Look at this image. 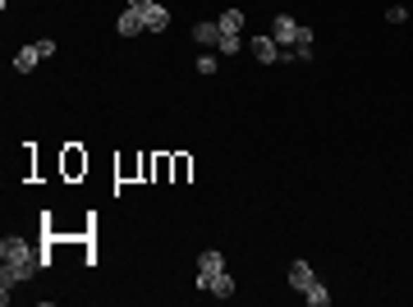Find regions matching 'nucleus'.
I'll return each instance as SVG.
<instances>
[{
    "instance_id": "f257e3e1",
    "label": "nucleus",
    "mask_w": 413,
    "mask_h": 307,
    "mask_svg": "<svg viewBox=\"0 0 413 307\" xmlns=\"http://www.w3.org/2000/svg\"><path fill=\"white\" fill-rule=\"evenodd\" d=\"M271 37L280 41V51H285V46H298V37H303V23L289 19V14H276V19H271Z\"/></svg>"
},
{
    "instance_id": "f03ea898",
    "label": "nucleus",
    "mask_w": 413,
    "mask_h": 307,
    "mask_svg": "<svg viewBox=\"0 0 413 307\" xmlns=\"http://www.w3.org/2000/svg\"><path fill=\"white\" fill-rule=\"evenodd\" d=\"M198 289L212 298H230L234 294V275L230 270H216V275H198Z\"/></svg>"
},
{
    "instance_id": "7ed1b4c3",
    "label": "nucleus",
    "mask_w": 413,
    "mask_h": 307,
    "mask_svg": "<svg viewBox=\"0 0 413 307\" xmlns=\"http://www.w3.org/2000/svg\"><path fill=\"white\" fill-rule=\"evenodd\" d=\"M248 46H253V55H258V65H276V60H280V41L267 37V32H262V37H253Z\"/></svg>"
},
{
    "instance_id": "20e7f679",
    "label": "nucleus",
    "mask_w": 413,
    "mask_h": 307,
    "mask_svg": "<svg viewBox=\"0 0 413 307\" xmlns=\"http://www.w3.org/2000/svg\"><path fill=\"white\" fill-rule=\"evenodd\" d=\"M143 28H147V32H165V28H170V10L152 0V5L143 10Z\"/></svg>"
},
{
    "instance_id": "39448f33",
    "label": "nucleus",
    "mask_w": 413,
    "mask_h": 307,
    "mask_svg": "<svg viewBox=\"0 0 413 307\" xmlns=\"http://www.w3.org/2000/svg\"><path fill=\"white\" fill-rule=\"evenodd\" d=\"M312 280H317V270L307 266V261H303V257H298V261H294V266H289V285H294V289H298V294H303V289H307V285H312Z\"/></svg>"
},
{
    "instance_id": "423d86ee",
    "label": "nucleus",
    "mask_w": 413,
    "mask_h": 307,
    "mask_svg": "<svg viewBox=\"0 0 413 307\" xmlns=\"http://www.w3.org/2000/svg\"><path fill=\"white\" fill-rule=\"evenodd\" d=\"M216 28H221V37H239L243 32V10H225L221 19H216Z\"/></svg>"
},
{
    "instance_id": "0eeeda50",
    "label": "nucleus",
    "mask_w": 413,
    "mask_h": 307,
    "mask_svg": "<svg viewBox=\"0 0 413 307\" xmlns=\"http://www.w3.org/2000/svg\"><path fill=\"white\" fill-rule=\"evenodd\" d=\"M115 28H120V37H138V32H147V28H143V14H138V10H125Z\"/></svg>"
},
{
    "instance_id": "6e6552de",
    "label": "nucleus",
    "mask_w": 413,
    "mask_h": 307,
    "mask_svg": "<svg viewBox=\"0 0 413 307\" xmlns=\"http://www.w3.org/2000/svg\"><path fill=\"white\" fill-rule=\"evenodd\" d=\"M216 270H225V257H221V248H207L198 257V275H216Z\"/></svg>"
},
{
    "instance_id": "1a4fd4ad",
    "label": "nucleus",
    "mask_w": 413,
    "mask_h": 307,
    "mask_svg": "<svg viewBox=\"0 0 413 307\" xmlns=\"http://www.w3.org/2000/svg\"><path fill=\"white\" fill-rule=\"evenodd\" d=\"M193 41H198V46H216V41H221V28H216V19H212V23H198V28H193Z\"/></svg>"
},
{
    "instance_id": "9d476101",
    "label": "nucleus",
    "mask_w": 413,
    "mask_h": 307,
    "mask_svg": "<svg viewBox=\"0 0 413 307\" xmlns=\"http://www.w3.org/2000/svg\"><path fill=\"white\" fill-rule=\"evenodd\" d=\"M303 298H307V307H326L331 303V289L322 285V280H312V285L303 289Z\"/></svg>"
},
{
    "instance_id": "9b49d317",
    "label": "nucleus",
    "mask_w": 413,
    "mask_h": 307,
    "mask_svg": "<svg viewBox=\"0 0 413 307\" xmlns=\"http://www.w3.org/2000/svg\"><path fill=\"white\" fill-rule=\"evenodd\" d=\"M37 65H42V55H37V51H32V46H23L19 55H14V74H32V69H37Z\"/></svg>"
},
{
    "instance_id": "f8f14e48",
    "label": "nucleus",
    "mask_w": 413,
    "mask_h": 307,
    "mask_svg": "<svg viewBox=\"0 0 413 307\" xmlns=\"http://www.w3.org/2000/svg\"><path fill=\"white\" fill-rule=\"evenodd\" d=\"M216 46H221V55H234V51L243 46V41H239V37H221V41H216Z\"/></svg>"
},
{
    "instance_id": "ddd939ff",
    "label": "nucleus",
    "mask_w": 413,
    "mask_h": 307,
    "mask_svg": "<svg viewBox=\"0 0 413 307\" xmlns=\"http://www.w3.org/2000/svg\"><path fill=\"white\" fill-rule=\"evenodd\" d=\"M386 19H390V23H404V19H409V10H404V5H390V10H386Z\"/></svg>"
},
{
    "instance_id": "4468645a",
    "label": "nucleus",
    "mask_w": 413,
    "mask_h": 307,
    "mask_svg": "<svg viewBox=\"0 0 413 307\" xmlns=\"http://www.w3.org/2000/svg\"><path fill=\"white\" fill-rule=\"evenodd\" d=\"M198 74H216V55H202L198 60Z\"/></svg>"
},
{
    "instance_id": "2eb2a0df",
    "label": "nucleus",
    "mask_w": 413,
    "mask_h": 307,
    "mask_svg": "<svg viewBox=\"0 0 413 307\" xmlns=\"http://www.w3.org/2000/svg\"><path fill=\"white\" fill-rule=\"evenodd\" d=\"M147 5H152V0H129V10H138V14H143Z\"/></svg>"
}]
</instances>
